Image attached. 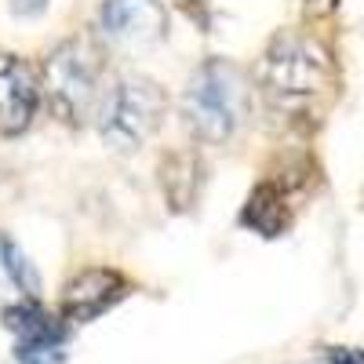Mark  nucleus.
I'll return each mask as SVG.
<instances>
[{
	"label": "nucleus",
	"instance_id": "obj_1",
	"mask_svg": "<svg viewBox=\"0 0 364 364\" xmlns=\"http://www.w3.org/2000/svg\"><path fill=\"white\" fill-rule=\"evenodd\" d=\"M106 84V44L99 33L58 41L41 63V95L51 117L66 128H84L95 117Z\"/></svg>",
	"mask_w": 364,
	"mask_h": 364
},
{
	"label": "nucleus",
	"instance_id": "obj_2",
	"mask_svg": "<svg viewBox=\"0 0 364 364\" xmlns=\"http://www.w3.org/2000/svg\"><path fill=\"white\" fill-rule=\"evenodd\" d=\"M178 113L190 139L200 146H226L252 113V87L240 66L215 55L190 73L178 99Z\"/></svg>",
	"mask_w": 364,
	"mask_h": 364
},
{
	"label": "nucleus",
	"instance_id": "obj_3",
	"mask_svg": "<svg viewBox=\"0 0 364 364\" xmlns=\"http://www.w3.org/2000/svg\"><path fill=\"white\" fill-rule=\"evenodd\" d=\"M255 84L277 109H302L336 84L331 51L310 33H277L255 66Z\"/></svg>",
	"mask_w": 364,
	"mask_h": 364
},
{
	"label": "nucleus",
	"instance_id": "obj_4",
	"mask_svg": "<svg viewBox=\"0 0 364 364\" xmlns=\"http://www.w3.org/2000/svg\"><path fill=\"white\" fill-rule=\"evenodd\" d=\"M168 117V91L142 73H120L102 84L95 106L99 139L113 154H139Z\"/></svg>",
	"mask_w": 364,
	"mask_h": 364
},
{
	"label": "nucleus",
	"instance_id": "obj_5",
	"mask_svg": "<svg viewBox=\"0 0 364 364\" xmlns=\"http://www.w3.org/2000/svg\"><path fill=\"white\" fill-rule=\"evenodd\" d=\"M99 37L113 48H149L168 37V8L161 0H102Z\"/></svg>",
	"mask_w": 364,
	"mask_h": 364
},
{
	"label": "nucleus",
	"instance_id": "obj_6",
	"mask_svg": "<svg viewBox=\"0 0 364 364\" xmlns=\"http://www.w3.org/2000/svg\"><path fill=\"white\" fill-rule=\"evenodd\" d=\"M132 281L113 266H84L63 288V299H58V317L66 324H87L102 317L106 310H113L120 299L128 295Z\"/></svg>",
	"mask_w": 364,
	"mask_h": 364
},
{
	"label": "nucleus",
	"instance_id": "obj_7",
	"mask_svg": "<svg viewBox=\"0 0 364 364\" xmlns=\"http://www.w3.org/2000/svg\"><path fill=\"white\" fill-rule=\"evenodd\" d=\"M41 102V70L29 58L4 51L0 55V135L15 139L29 132Z\"/></svg>",
	"mask_w": 364,
	"mask_h": 364
},
{
	"label": "nucleus",
	"instance_id": "obj_8",
	"mask_svg": "<svg viewBox=\"0 0 364 364\" xmlns=\"http://www.w3.org/2000/svg\"><path fill=\"white\" fill-rule=\"evenodd\" d=\"M157 186L171 211H190L204 190V164L197 149L190 146L164 149L157 161Z\"/></svg>",
	"mask_w": 364,
	"mask_h": 364
},
{
	"label": "nucleus",
	"instance_id": "obj_9",
	"mask_svg": "<svg viewBox=\"0 0 364 364\" xmlns=\"http://www.w3.org/2000/svg\"><path fill=\"white\" fill-rule=\"evenodd\" d=\"M240 223L248 230H255L259 237H281L291 226V197L281 178H262L252 190V197L245 200Z\"/></svg>",
	"mask_w": 364,
	"mask_h": 364
},
{
	"label": "nucleus",
	"instance_id": "obj_10",
	"mask_svg": "<svg viewBox=\"0 0 364 364\" xmlns=\"http://www.w3.org/2000/svg\"><path fill=\"white\" fill-rule=\"evenodd\" d=\"M0 321H4V328L15 336V343H63L66 346V336H70V324L58 314L44 310L41 299L8 302Z\"/></svg>",
	"mask_w": 364,
	"mask_h": 364
},
{
	"label": "nucleus",
	"instance_id": "obj_11",
	"mask_svg": "<svg viewBox=\"0 0 364 364\" xmlns=\"http://www.w3.org/2000/svg\"><path fill=\"white\" fill-rule=\"evenodd\" d=\"M41 295V273L22 252V245L15 237L0 233V299H37Z\"/></svg>",
	"mask_w": 364,
	"mask_h": 364
},
{
	"label": "nucleus",
	"instance_id": "obj_12",
	"mask_svg": "<svg viewBox=\"0 0 364 364\" xmlns=\"http://www.w3.org/2000/svg\"><path fill=\"white\" fill-rule=\"evenodd\" d=\"M18 364H66L63 343H15Z\"/></svg>",
	"mask_w": 364,
	"mask_h": 364
},
{
	"label": "nucleus",
	"instance_id": "obj_13",
	"mask_svg": "<svg viewBox=\"0 0 364 364\" xmlns=\"http://www.w3.org/2000/svg\"><path fill=\"white\" fill-rule=\"evenodd\" d=\"M324 360L328 364H364V353L346 350V346H331V350H324Z\"/></svg>",
	"mask_w": 364,
	"mask_h": 364
},
{
	"label": "nucleus",
	"instance_id": "obj_14",
	"mask_svg": "<svg viewBox=\"0 0 364 364\" xmlns=\"http://www.w3.org/2000/svg\"><path fill=\"white\" fill-rule=\"evenodd\" d=\"M11 11L18 18H37L48 11V0H11Z\"/></svg>",
	"mask_w": 364,
	"mask_h": 364
},
{
	"label": "nucleus",
	"instance_id": "obj_15",
	"mask_svg": "<svg viewBox=\"0 0 364 364\" xmlns=\"http://www.w3.org/2000/svg\"><path fill=\"white\" fill-rule=\"evenodd\" d=\"M336 8H339V0H302V11L310 18H328Z\"/></svg>",
	"mask_w": 364,
	"mask_h": 364
}]
</instances>
